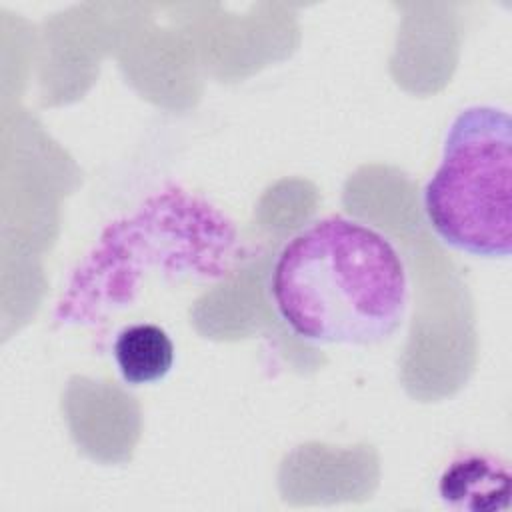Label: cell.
Listing matches in <instances>:
<instances>
[{
	"mask_svg": "<svg viewBox=\"0 0 512 512\" xmlns=\"http://www.w3.org/2000/svg\"><path fill=\"white\" fill-rule=\"evenodd\" d=\"M268 292L282 322L312 344L374 346L404 322L410 286L396 246L376 228L326 216L278 252Z\"/></svg>",
	"mask_w": 512,
	"mask_h": 512,
	"instance_id": "1",
	"label": "cell"
},
{
	"mask_svg": "<svg viewBox=\"0 0 512 512\" xmlns=\"http://www.w3.org/2000/svg\"><path fill=\"white\" fill-rule=\"evenodd\" d=\"M240 258L234 222L208 200L168 184L106 224L70 272L52 320L96 326L132 306L150 278L222 280Z\"/></svg>",
	"mask_w": 512,
	"mask_h": 512,
	"instance_id": "2",
	"label": "cell"
},
{
	"mask_svg": "<svg viewBox=\"0 0 512 512\" xmlns=\"http://www.w3.org/2000/svg\"><path fill=\"white\" fill-rule=\"evenodd\" d=\"M434 234L476 258L512 250V122L506 110L468 106L452 120L436 172L422 190Z\"/></svg>",
	"mask_w": 512,
	"mask_h": 512,
	"instance_id": "3",
	"label": "cell"
},
{
	"mask_svg": "<svg viewBox=\"0 0 512 512\" xmlns=\"http://www.w3.org/2000/svg\"><path fill=\"white\" fill-rule=\"evenodd\" d=\"M438 494L450 508L502 510L510 502V470L490 454L462 452L444 468Z\"/></svg>",
	"mask_w": 512,
	"mask_h": 512,
	"instance_id": "4",
	"label": "cell"
},
{
	"mask_svg": "<svg viewBox=\"0 0 512 512\" xmlns=\"http://www.w3.org/2000/svg\"><path fill=\"white\" fill-rule=\"evenodd\" d=\"M114 362L128 386L162 380L174 364V344L164 328L138 322L122 328L114 340Z\"/></svg>",
	"mask_w": 512,
	"mask_h": 512,
	"instance_id": "5",
	"label": "cell"
}]
</instances>
